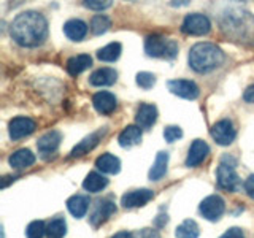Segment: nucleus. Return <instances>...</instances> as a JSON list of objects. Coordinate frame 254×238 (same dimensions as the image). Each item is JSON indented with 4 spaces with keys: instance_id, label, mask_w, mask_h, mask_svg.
Masks as SVG:
<instances>
[{
    "instance_id": "nucleus-1",
    "label": "nucleus",
    "mask_w": 254,
    "mask_h": 238,
    "mask_svg": "<svg viewBox=\"0 0 254 238\" xmlns=\"http://www.w3.org/2000/svg\"><path fill=\"white\" fill-rule=\"evenodd\" d=\"M10 34L19 46L37 48L48 37V21L38 11H24L13 19Z\"/></svg>"
},
{
    "instance_id": "nucleus-2",
    "label": "nucleus",
    "mask_w": 254,
    "mask_h": 238,
    "mask_svg": "<svg viewBox=\"0 0 254 238\" xmlns=\"http://www.w3.org/2000/svg\"><path fill=\"white\" fill-rule=\"evenodd\" d=\"M219 26L224 35L234 42L254 45V16L243 8H227L219 16Z\"/></svg>"
},
{
    "instance_id": "nucleus-3",
    "label": "nucleus",
    "mask_w": 254,
    "mask_h": 238,
    "mask_svg": "<svg viewBox=\"0 0 254 238\" xmlns=\"http://www.w3.org/2000/svg\"><path fill=\"white\" fill-rule=\"evenodd\" d=\"M189 67L197 73H210L224 62V53L213 43H197L189 51Z\"/></svg>"
},
{
    "instance_id": "nucleus-4",
    "label": "nucleus",
    "mask_w": 254,
    "mask_h": 238,
    "mask_svg": "<svg viewBox=\"0 0 254 238\" xmlns=\"http://www.w3.org/2000/svg\"><path fill=\"white\" fill-rule=\"evenodd\" d=\"M237 161L232 156H222L221 164L216 170V179H218V186L224 190H230L234 192L238 187H240V178L235 172Z\"/></svg>"
},
{
    "instance_id": "nucleus-5",
    "label": "nucleus",
    "mask_w": 254,
    "mask_h": 238,
    "mask_svg": "<svg viewBox=\"0 0 254 238\" xmlns=\"http://www.w3.org/2000/svg\"><path fill=\"white\" fill-rule=\"evenodd\" d=\"M145 51L149 58L173 59L178 54V43L162 35H149L145 40Z\"/></svg>"
},
{
    "instance_id": "nucleus-6",
    "label": "nucleus",
    "mask_w": 254,
    "mask_h": 238,
    "mask_svg": "<svg viewBox=\"0 0 254 238\" xmlns=\"http://www.w3.org/2000/svg\"><path fill=\"white\" fill-rule=\"evenodd\" d=\"M181 30L186 35H194V37L206 35L211 30V21L208 19V16H205L202 13H190L183 19Z\"/></svg>"
},
{
    "instance_id": "nucleus-7",
    "label": "nucleus",
    "mask_w": 254,
    "mask_h": 238,
    "mask_svg": "<svg viewBox=\"0 0 254 238\" xmlns=\"http://www.w3.org/2000/svg\"><path fill=\"white\" fill-rule=\"evenodd\" d=\"M198 211L206 221H218L226 211V202L221 195H208L202 200Z\"/></svg>"
},
{
    "instance_id": "nucleus-8",
    "label": "nucleus",
    "mask_w": 254,
    "mask_h": 238,
    "mask_svg": "<svg viewBox=\"0 0 254 238\" xmlns=\"http://www.w3.org/2000/svg\"><path fill=\"white\" fill-rule=\"evenodd\" d=\"M113 213H116L115 202L110 200V198H99L92 206V211L89 214V222L94 227L102 226Z\"/></svg>"
},
{
    "instance_id": "nucleus-9",
    "label": "nucleus",
    "mask_w": 254,
    "mask_h": 238,
    "mask_svg": "<svg viewBox=\"0 0 254 238\" xmlns=\"http://www.w3.org/2000/svg\"><path fill=\"white\" fill-rule=\"evenodd\" d=\"M211 137L213 140L221 146H229L237 137V132L234 129V124L229 121V119H221L216 124L211 127Z\"/></svg>"
},
{
    "instance_id": "nucleus-10",
    "label": "nucleus",
    "mask_w": 254,
    "mask_h": 238,
    "mask_svg": "<svg viewBox=\"0 0 254 238\" xmlns=\"http://www.w3.org/2000/svg\"><path fill=\"white\" fill-rule=\"evenodd\" d=\"M167 87L172 94L186 100H195L200 94L198 86L194 81H189V79H172V81L167 83Z\"/></svg>"
},
{
    "instance_id": "nucleus-11",
    "label": "nucleus",
    "mask_w": 254,
    "mask_h": 238,
    "mask_svg": "<svg viewBox=\"0 0 254 238\" xmlns=\"http://www.w3.org/2000/svg\"><path fill=\"white\" fill-rule=\"evenodd\" d=\"M37 129V124L34 119L26 118V116H18L10 121L8 130H10L11 140H21L24 137H29L30 133H34Z\"/></svg>"
},
{
    "instance_id": "nucleus-12",
    "label": "nucleus",
    "mask_w": 254,
    "mask_h": 238,
    "mask_svg": "<svg viewBox=\"0 0 254 238\" xmlns=\"http://www.w3.org/2000/svg\"><path fill=\"white\" fill-rule=\"evenodd\" d=\"M105 133H107V127H103V129H99V130L89 133L87 137H84L73 149L70 151V157L75 159V157H81V156L87 154L89 151H92L95 146L99 145V143L102 141V138L105 137Z\"/></svg>"
},
{
    "instance_id": "nucleus-13",
    "label": "nucleus",
    "mask_w": 254,
    "mask_h": 238,
    "mask_svg": "<svg viewBox=\"0 0 254 238\" xmlns=\"http://www.w3.org/2000/svg\"><path fill=\"white\" fill-rule=\"evenodd\" d=\"M153 190L151 189H135L130 190L123 195L121 198V205L127 210H132V208H138V206H145L151 198H153Z\"/></svg>"
},
{
    "instance_id": "nucleus-14",
    "label": "nucleus",
    "mask_w": 254,
    "mask_h": 238,
    "mask_svg": "<svg viewBox=\"0 0 254 238\" xmlns=\"http://www.w3.org/2000/svg\"><path fill=\"white\" fill-rule=\"evenodd\" d=\"M210 154V146L206 145V141L203 140H194L192 145L189 148V153H188V157H186V167L189 169H195V167L200 165L206 156Z\"/></svg>"
},
{
    "instance_id": "nucleus-15",
    "label": "nucleus",
    "mask_w": 254,
    "mask_h": 238,
    "mask_svg": "<svg viewBox=\"0 0 254 238\" xmlns=\"http://www.w3.org/2000/svg\"><path fill=\"white\" fill-rule=\"evenodd\" d=\"M62 141V135L59 130H51V132H46L45 135L38 138L37 141V148H38V153L42 154L43 157L50 156L53 153H56V149L59 148Z\"/></svg>"
},
{
    "instance_id": "nucleus-16",
    "label": "nucleus",
    "mask_w": 254,
    "mask_h": 238,
    "mask_svg": "<svg viewBox=\"0 0 254 238\" xmlns=\"http://www.w3.org/2000/svg\"><path fill=\"white\" fill-rule=\"evenodd\" d=\"M92 105L100 115H111L118 107V100L111 92L108 91H100L94 94L92 97Z\"/></svg>"
},
{
    "instance_id": "nucleus-17",
    "label": "nucleus",
    "mask_w": 254,
    "mask_h": 238,
    "mask_svg": "<svg viewBox=\"0 0 254 238\" xmlns=\"http://www.w3.org/2000/svg\"><path fill=\"white\" fill-rule=\"evenodd\" d=\"M157 121V108L153 103H141L135 115V122L140 129H151Z\"/></svg>"
},
{
    "instance_id": "nucleus-18",
    "label": "nucleus",
    "mask_w": 254,
    "mask_h": 238,
    "mask_svg": "<svg viewBox=\"0 0 254 238\" xmlns=\"http://www.w3.org/2000/svg\"><path fill=\"white\" fill-rule=\"evenodd\" d=\"M116 79H118V71L115 68L103 67V68H97L95 71H92V75L89 76V83L92 86L103 87V86L115 84Z\"/></svg>"
},
{
    "instance_id": "nucleus-19",
    "label": "nucleus",
    "mask_w": 254,
    "mask_h": 238,
    "mask_svg": "<svg viewBox=\"0 0 254 238\" xmlns=\"http://www.w3.org/2000/svg\"><path fill=\"white\" fill-rule=\"evenodd\" d=\"M64 34L71 42H81L87 35V24L81 19H70L64 24Z\"/></svg>"
},
{
    "instance_id": "nucleus-20",
    "label": "nucleus",
    "mask_w": 254,
    "mask_h": 238,
    "mask_svg": "<svg viewBox=\"0 0 254 238\" xmlns=\"http://www.w3.org/2000/svg\"><path fill=\"white\" fill-rule=\"evenodd\" d=\"M8 164H10L16 170L27 169V167L35 164V154L32 153L30 149H26V148L18 149L10 156V159H8Z\"/></svg>"
},
{
    "instance_id": "nucleus-21",
    "label": "nucleus",
    "mask_w": 254,
    "mask_h": 238,
    "mask_svg": "<svg viewBox=\"0 0 254 238\" xmlns=\"http://www.w3.org/2000/svg\"><path fill=\"white\" fill-rule=\"evenodd\" d=\"M95 167L102 172V173H107V175H116L121 170V161L110 153L102 154L100 157H97L95 161Z\"/></svg>"
},
{
    "instance_id": "nucleus-22",
    "label": "nucleus",
    "mask_w": 254,
    "mask_h": 238,
    "mask_svg": "<svg viewBox=\"0 0 254 238\" xmlns=\"http://www.w3.org/2000/svg\"><path fill=\"white\" fill-rule=\"evenodd\" d=\"M89 197H86V195H73V197H70L68 200H67V208L68 211L73 214L75 218H84L86 216V213L87 210H89Z\"/></svg>"
},
{
    "instance_id": "nucleus-23",
    "label": "nucleus",
    "mask_w": 254,
    "mask_h": 238,
    "mask_svg": "<svg viewBox=\"0 0 254 238\" xmlns=\"http://www.w3.org/2000/svg\"><path fill=\"white\" fill-rule=\"evenodd\" d=\"M119 145L123 148H130L141 141V129L138 125H127L118 137Z\"/></svg>"
},
{
    "instance_id": "nucleus-24",
    "label": "nucleus",
    "mask_w": 254,
    "mask_h": 238,
    "mask_svg": "<svg viewBox=\"0 0 254 238\" xmlns=\"http://www.w3.org/2000/svg\"><path fill=\"white\" fill-rule=\"evenodd\" d=\"M91 63H92V59L89 54H79L67 60V71L71 76H76L79 73H83L86 68H89Z\"/></svg>"
},
{
    "instance_id": "nucleus-25",
    "label": "nucleus",
    "mask_w": 254,
    "mask_h": 238,
    "mask_svg": "<svg viewBox=\"0 0 254 238\" xmlns=\"http://www.w3.org/2000/svg\"><path fill=\"white\" fill-rule=\"evenodd\" d=\"M167 165H169V153L167 151H161L156 156V161L149 170V179L151 181H159L164 175L167 173Z\"/></svg>"
},
{
    "instance_id": "nucleus-26",
    "label": "nucleus",
    "mask_w": 254,
    "mask_h": 238,
    "mask_svg": "<svg viewBox=\"0 0 254 238\" xmlns=\"http://www.w3.org/2000/svg\"><path fill=\"white\" fill-rule=\"evenodd\" d=\"M107 186H108V179L97 172H91L83 181V187L87 192H100Z\"/></svg>"
},
{
    "instance_id": "nucleus-27",
    "label": "nucleus",
    "mask_w": 254,
    "mask_h": 238,
    "mask_svg": "<svg viewBox=\"0 0 254 238\" xmlns=\"http://www.w3.org/2000/svg\"><path fill=\"white\" fill-rule=\"evenodd\" d=\"M123 53V46L121 43H110L107 46H103L102 50L97 51V58L102 60V62H115L119 59V56Z\"/></svg>"
},
{
    "instance_id": "nucleus-28",
    "label": "nucleus",
    "mask_w": 254,
    "mask_h": 238,
    "mask_svg": "<svg viewBox=\"0 0 254 238\" xmlns=\"http://www.w3.org/2000/svg\"><path fill=\"white\" fill-rule=\"evenodd\" d=\"M198 234H200V229H198L197 222L192 219H188L185 222L177 227V232H175V237L177 238H197Z\"/></svg>"
},
{
    "instance_id": "nucleus-29",
    "label": "nucleus",
    "mask_w": 254,
    "mask_h": 238,
    "mask_svg": "<svg viewBox=\"0 0 254 238\" xmlns=\"http://www.w3.org/2000/svg\"><path fill=\"white\" fill-rule=\"evenodd\" d=\"M65 234L67 224L62 218H56L46 226V238H64Z\"/></svg>"
},
{
    "instance_id": "nucleus-30",
    "label": "nucleus",
    "mask_w": 254,
    "mask_h": 238,
    "mask_svg": "<svg viewBox=\"0 0 254 238\" xmlns=\"http://www.w3.org/2000/svg\"><path fill=\"white\" fill-rule=\"evenodd\" d=\"M111 27V21L105 14H95L91 19V32L94 35H102Z\"/></svg>"
},
{
    "instance_id": "nucleus-31",
    "label": "nucleus",
    "mask_w": 254,
    "mask_h": 238,
    "mask_svg": "<svg viewBox=\"0 0 254 238\" xmlns=\"http://www.w3.org/2000/svg\"><path fill=\"white\" fill-rule=\"evenodd\" d=\"M46 234V226L43 221H32L26 229L27 238H43Z\"/></svg>"
},
{
    "instance_id": "nucleus-32",
    "label": "nucleus",
    "mask_w": 254,
    "mask_h": 238,
    "mask_svg": "<svg viewBox=\"0 0 254 238\" xmlns=\"http://www.w3.org/2000/svg\"><path fill=\"white\" fill-rule=\"evenodd\" d=\"M137 84L141 89H151L156 84V76L153 73H148V71H140L137 75Z\"/></svg>"
},
{
    "instance_id": "nucleus-33",
    "label": "nucleus",
    "mask_w": 254,
    "mask_h": 238,
    "mask_svg": "<svg viewBox=\"0 0 254 238\" xmlns=\"http://www.w3.org/2000/svg\"><path fill=\"white\" fill-rule=\"evenodd\" d=\"M181 137H183V130H181L180 125H167L165 129H164V138H165V141L173 143V141L180 140Z\"/></svg>"
},
{
    "instance_id": "nucleus-34",
    "label": "nucleus",
    "mask_w": 254,
    "mask_h": 238,
    "mask_svg": "<svg viewBox=\"0 0 254 238\" xmlns=\"http://www.w3.org/2000/svg\"><path fill=\"white\" fill-rule=\"evenodd\" d=\"M84 6L89 8V10L102 11V10H107V8H110L111 2H110V0H105V2H102V0H86Z\"/></svg>"
},
{
    "instance_id": "nucleus-35",
    "label": "nucleus",
    "mask_w": 254,
    "mask_h": 238,
    "mask_svg": "<svg viewBox=\"0 0 254 238\" xmlns=\"http://www.w3.org/2000/svg\"><path fill=\"white\" fill-rule=\"evenodd\" d=\"M219 238H245V234L240 227H230Z\"/></svg>"
},
{
    "instance_id": "nucleus-36",
    "label": "nucleus",
    "mask_w": 254,
    "mask_h": 238,
    "mask_svg": "<svg viewBox=\"0 0 254 238\" xmlns=\"http://www.w3.org/2000/svg\"><path fill=\"white\" fill-rule=\"evenodd\" d=\"M243 187H245V192L248 194L251 198H254V175H250V177L245 179Z\"/></svg>"
},
{
    "instance_id": "nucleus-37",
    "label": "nucleus",
    "mask_w": 254,
    "mask_h": 238,
    "mask_svg": "<svg viewBox=\"0 0 254 238\" xmlns=\"http://www.w3.org/2000/svg\"><path fill=\"white\" fill-rule=\"evenodd\" d=\"M141 238H161V234L156 229H143Z\"/></svg>"
},
{
    "instance_id": "nucleus-38",
    "label": "nucleus",
    "mask_w": 254,
    "mask_h": 238,
    "mask_svg": "<svg viewBox=\"0 0 254 238\" xmlns=\"http://www.w3.org/2000/svg\"><path fill=\"white\" fill-rule=\"evenodd\" d=\"M243 99H245V102H248V103H254V84L250 86L248 89L245 91Z\"/></svg>"
},
{
    "instance_id": "nucleus-39",
    "label": "nucleus",
    "mask_w": 254,
    "mask_h": 238,
    "mask_svg": "<svg viewBox=\"0 0 254 238\" xmlns=\"http://www.w3.org/2000/svg\"><path fill=\"white\" fill-rule=\"evenodd\" d=\"M111 238H135L133 237V234H130V232H127V230H123V232H118V234H115Z\"/></svg>"
},
{
    "instance_id": "nucleus-40",
    "label": "nucleus",
    "mask_w": 254,
    "mask_h": 238,
    "mask_svg": "<svg viewBox=\"0 0 254 238\" xmlns=\"http://www.w3.org/2000/svg\"><path fill=\"white\" fill-rule=\"evenodd\" d=\"M167 221H169L167 214H165V216H164V214H161V216H157V219H156V226L157 227H164L167 224Z\"/></svg>"
}]
</instances>
